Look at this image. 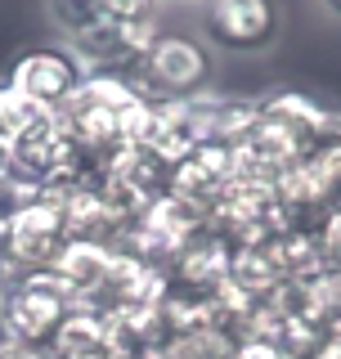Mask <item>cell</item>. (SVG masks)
<instances>
[{
  "label": "cell",
  "mask_w": 341,
  "mask_h": 359,
  "mask_svg": "<svg viewBox=\"0 0 341 359\" xmlns=\"http://www.w3.org/2000/svg\"><path fill=\"white\" fill-rule=\"evenodd\" d=\"M76 310V292L67 287L59 269H22L14 297H9V319H5V341L27 355H50L63 319Z\"/></svg>",
  "instance_id": "cell-1"
},
{
  "label": "cell",
  "mask_w": 341,
  "mask_h": 359,
  "mask_svg": "<svg viewBox=\"0 0 341 359\" xmlns=\"http://www.w3.org/2000/svg\"><path fill=\"white\" fill-rule=\"evenodd\" d=\"M131 90L144 104L162 108V104H189L202 86L211 81V54L207 45H198L193 36H153L144 50L140 67L126 76Z\"/></svg>",
  "instance_id": "cell-2"
},
{
  "label": "cell",
  "mask_w": 341,
  "mask_h": 359,
  "mask_svg": "<svg viewBox=\"0 0 341 359\" xmlns=\"http://www.w3.org/2000/svg\"><path fill=\"white\" fill-rule=\"evenodd\" d=\"M5 238H9V261L18 269H54L59 256L67 252V243H72L63 198L41 194L27 207H18L5 224Z\"/></svg>",
  "instance_id": "cell-3"
},
{
  "label": "cell",
  "mask_w": 341,
  "mask_h": 359,
  "mask_svg": "<svg viewBox=\"0 0 341 359\" xmlns=\"http://www.w3.org/2000/svg\"><path fill=\"white\" fill-rule=\"evenodd\" d=\"M86 67L67 45H36V50L18 54L9 67V90H18L27 104H36L45 112H59L76 90L86 86Z\"/></svg>",
  "instance_id": "cell-4"
},
{
  "label": "cell",
  "mask_w": 341,
  "mask_h": 359,
  "mask_svg": "<svg viewBox=\"0 0 341 359\" xmlns=\"http://www.w3.org/2000/svg\"><path fill=\"white\" fill-rule=\"evenodd\" d=\"M202 36L225 54H256L279 36V5L274 0H207Z\"/></svg>",
  "instance_id": "cell-5"
},
{
  "label": "cell",
  "mask_w": 341,
  "mask_h": 359,
  "mask_svg": "<svg viewBox=\"0 0 341 359\" xmlns=\"http://www.w3.org/2000/svg\"><path fill=\"white\" fill-rule=\"evenodd\" d=\"M50 14H54V22L67 32V41H81V36H90V32H95L104 18H112L108 9H104V0H50Z\"/></svg>",
  "instance_id": "cell-6"
},
{
  "label": "cell",
  "mask_w": 341,
  "mask_h": 359,
  "mask_svg": "<svg viewBox=\"0 0 341 359\" xmlns=\"http://www.w3.org/2000/svg\"><path fill=\"white\" fill-rule=\"evenodd\" d=\"M157 5H162V0H104V9L112 18H131V22H153Z\"/></svg>",
  "instance_id": "cell-7"
},
{
  "label": "cell",
  "mask_w": 341,
  "mask_h": 359,
  "mask_svg": "<svg viewBox=\"0 0 341 359\" xmlns=\"http://www.w3.org/2000/svg\"><path fill=\"white\" fill-rule=\"evenodd\" d=\"M0 359H32V355L18 351V346H9V341H0Z\"/></svg>",
  "instance_id": "cell-8"
},
{
  "label": "cell",
  "mask_w": 341,
  "mask_h": 359,
  "mask_svg": "<svg viewBox=\"0 0 341 359\" xmlns=\"http://www.w3.org/2000/svg\"><path fill=\"white\" fill-rule=\"evenodd\" d=\"M9 265V238H5V224H0V269Z\"/></svg>",
  "instance_id": "cell-9"
},
{
  "label": "cell",
  "mask_w": 341,
  "mask_h": 359,
  "mask_svg": "<svg viewBox=\"0 0 341 359\" xmlns=\"http://www.w3.org/2000/svg\"><path fill=\"white\" fill-rule=\"evenodd\" d=\"M323 5H328V9H333V14H341V0H323Z\"/></svg>",
  "instance_id": "cell-10"
}]
</instances>
